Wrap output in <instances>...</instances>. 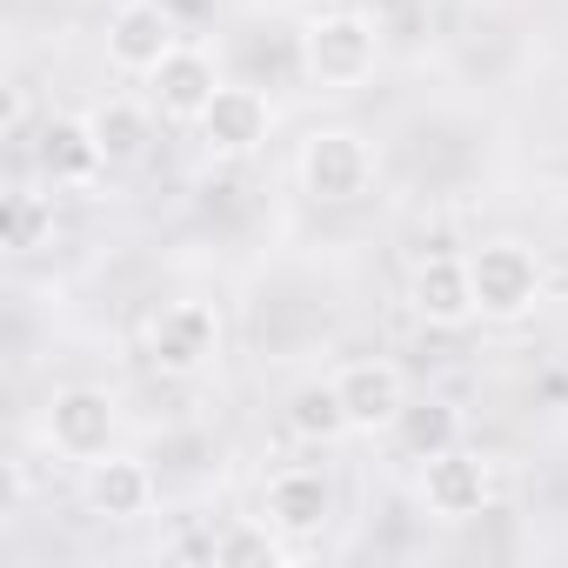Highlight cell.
I'll return each mask as SVG.
<instances>
[{
    "instance_id": "cell-1",
    "label": "cell",
    "mask_w": 568,
    "mask_h": 568,
    "mask_svg": "<svg viewBox=\"0 0 568 568\" xmlns=\"http://www.w3.org/2000/svg\"><path fill=\"white\" fill-rule=\"evenodd\" d=\"M295 54H302V81L315 94H355L382 68V28L362 8H315Z\"/></svg>"
},
{
    "instance_id": "cell-2",
    "label": "cell",
    "mask_w": 568,
    "mask_h": 568,
    "mask_svg": "<svg viewBox=\"0 0 568 568\" xmlns=\"http://www.w3.org/2000/svg\"><path fill=\"white\" fill-rule=\"evenodd\" d=\"M468 281H475V315L495 322V328H515L528 322L541 302H548V267L528 241L501 234V241H481L468 254Z\"/></svg>"
},
{
    "instance_id": "cell-3",
    "label": "cell",
    "mask_w": 568,
    "mask_h": 568,
    "mask_svg": "<svg viewBox=\"0 0 568 568\" xmlns=\"http://www.w3.org/2000/svg\"><path fill=\"white\" fill-rule=\"evenodd\" d=\"M41 442H48L61 462L94 468L101 455L121 448V402H114L108 388H94V382H68V388H54L48 408H41Z\"/></svg>"
},
{
    "instance_id": "cell-4",
    "label": "cell",
    "mask_w": 568,
    "mask_h": 568,
    "mask_svg": "<svg viewBox=\"0 0 568 568\" xmlns=\"http://www.w3.org/2000/svg\"><path fill=\"white\" fill-rule=\"evenodd\" d=\"M221 342H227V328H221V308L214 302H168V308H154L148 315V368L154 375H168V382H194V375H207L214 362H221Z\"/></svg>"
},
{
    "instance_id": "cell-5",
    "label": "cell",
    "mask_w": 568,
    "mask_h": 568,
    "mask_svg": "<svg viewBox=\"0 0 568 568\" xmlns=\"http://www.w3.org/2000/svg\"><path fill=\"white\" fill-rule=\"evenodd\" d=\"M295 181L322 207H355L375 187V148L355 128H315L295 154Z\"/></svg>"
},
{
    "instance_id": "cell-6",
    "label": "cell",
    "mask_w": 568,
    "mask_h": 568,
    "mask_svg": "<svg viewBox=\"0 0 568 568\" xmlns=\"http://www.w3.org/2000/svg\"><path fill=\"white\" fill-rule=\"evenodd\" d=\"M415 495H422V508H428L435 521L462 528V521L488 515V501H495V462H488L481 448L455 442V448H442V455H428V462H422Z\"/></svg>"
},
{
    "instance_id": "cell-7",
    "label": "cell",
    "mask_w": 568,
    "mask_h": 568,
    "mask_svg": "<svg viewBox=\"0 0 568 568\" xmlns=\"http://www.w3.org/2000/svg\"><path fill=\"white\" fill-rule=\"evenodd\" d=\"M335 481H328V468H281L267 488H261V521L288 541V548H308V541H322L328 528H335Z\"/></svg>"
},
{
    "instance_id": "cell-8",
    "label": "cell",
    "mask_w": 568,
    "mask_h": 568,
    "mask_svg": "<svg viewBox=\"0 0 568 568\" xmlns=\"http://www.w3.org/2000/svg\"><path fill=\"white\" fill-rule=\"evenodd\" d=\"M194 141L207 161H254L274 141V101L247 81H221L214 108L194 121Z\"/></svg>"
},
{
    "instance_id": "cell-9",
    "label": "cell",
    "mask_w": 568,
    "mask_h": 568,
    "mask_svg": "<svg viewBox=\"0 0 568 568\" xmlns=\"http://www.w3.org/2000/svg\"><path fill=\"white\" fill-rule=\"evenodd\" d=\"M174 48H181V21L161 8V0H121L108 14V28H101V54L128 81H148Z\"/></svg>"
},
{
    "instance_id": "cell-10",
    "label": "cell",
    "mask_w": 568,
    "mask_h": 568,
    "mask_svg": "<svg viewBox=\"0 0 568 568\" xmlns=\"http://www.w3.org/2000/svg\"><path fill=\"white\" fill-rule=\"evenodd\" d=\"M335 395H342L355 435H388L408 408V375L388 355H355V362L335 368Z\"/></svg>"
},
{
    "instance_id": "cell-11",
    "label": "cell",
    "mask_w": 568,
    "mask_h": 568,
    "mask_svg": "<svg viewBox=\"0 0 568 568\" xmlns=\"http://www.w3.org/2000/svg\"><path fill=\"white\" fill-rule=\"evenodd\" d=\"M214 94H221V61H214L207 48H194V41H181V48L148 74V101H154V114H161L168 128H194V121L214 108Z\"/></svg>"
},
{
    "instance_id": "cell-12",
    "label": "cell",
    "mask_w": 568,
    "mask_h": 568,
    "mask_svg": "<svg viewBox=\"0 0 568 568\" xmlns=\"http://www.w3.org/2000/svg\"><path fill=\"white\" fill-rule=\"evenodd\" d=\"M408 315L422 328H468L475 315V281H468V254H422L408 274Z\"/></svg>"
},
{
    "instance_id": "cell-13",
    "label": "cell",
    "mask_w": 568,
    "mask_h": 568,
    "mask_svg": "<svg viewBox=\"0 0 568 568\" xmlns=\"http://www.w3.org/2000/svg\"><path fill=\"white\" fill-rule=\"evenodd\" d=\"M81 495H88V515H101V521H141V515H154V468L148 462H134V455H101L94 468H88V481H81Z\"/></svg>"
},
{
    "instance_id": "cell-14",
    "label": "cell",
    "mask_w": 568,
    "mask_h": 568,
    "mask_svg": "<svg viewBox=\"0 0 568 568\" xmlns=\"http://www.w3.org/2000/svg\"><path fill=\"white\" fill-rule=\"evenodd\" d=\"M34 161H41L48 187H68V194H81V187H94L101 174H114L108 154H101V141H94V128H88V114L48 121V134L34 141Z\"/></svg>"
},
{
    "instance_id": "cell-15",
    "label": "cell",
    "mask_w": 568,
    "mask_h": 568,
    "mask_svg": "<svg viewBox=\"0 0 568 568\" xmlns=\"http://www.w3.org/2000/svg\"><path fill=\"white\" fill-rule=\"evenodd\" d=\"M88 128L108 154V168H141L148 148H154V101H134V94H108L88 108Z\"/></svg>"
},
{
    "instance_id": "cell-16",
    "label": "cell",
    "mask_w": 568,
    "mask_h": 568,
    "mask_svg": "<svg viewBox=\"0 0 568 568\" xmlns=\"http://www.w3.org/2000/svg\"><path fill=\"white\" fill-rule=\"evenodd\" d=\"M388 435H395V448L422 468L428 455H442V448L462 442V408H455V402H435V395H428V402L408 395V408H402V422H395Z\"/></svg>"
},
{
    "instance_id": "cell-17",
    "label": "cell",
    "mask_w": 568,
    "mask_h": 568,
    "mask_svg": "<svg viewBox=\"0 0 568 568\" xmlns=\"http://www.w3.org/2000/svg\"><path fill=\"white\" fill-rule=\"evenodd\" d=\"M295 548L281 541L261 515H234L214 528V568H281Z\"/></svg>"
},
{
    "instance_id": "cell-18",
    "label": "cell",
    "mask_w": 568,
    "mask_h": 568,
    "mask_svg": "<svg viewBox=\"0 0 568 568\" xmlns=\"http://www.w3.org/2000/svg\"><path fill=\"white\" fill-rule=\"evenodd\" d=\"M288 435L308 442V448L355 435V428H348V408H342V395H335V375H328V382H308V388L288 395Z\"/></svg>"
},
{
    "instance_id": "cell-19",
    "label": "cell",
    "mask_w": 568,
    "mask_h": 568,
    "mask_svg": "<svg viewBox=\"0 0 568 568\" xmlns=\"http://www.w3.org/2000/svg\"><path fill=\"white\" fill-rule=\"evenodd\" d=\"M48 234H54V201H48V194H14V201H8V247L28 254V247H41Z\"/></svg>"
},
{
    "instance_id": "cell-20",
    "label": "cell",
    "mask_w": 568,
    "mask_h": 568,
    "mask_svg": "<svg viewBox=\"0 0 568 568\" xmlns=\"http://www.w3.org/2000/svg\"><path fill=\"white\" fill-rule=\"evenodd\" d=\"M302 8H342V0H302Z\"/></svg>"
}]
</instances>
